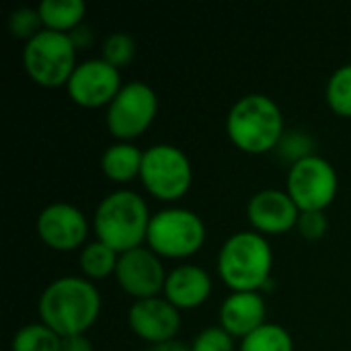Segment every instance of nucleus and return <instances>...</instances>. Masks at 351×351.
Segmentation results:
<instances>
[{"label": "nucleus", "mask_w": 351, "mask_h": 351, "mask_svg": "<svg viewBox=\"0 0 351 351\" xmlns=\"http://www.w3.org/2000/svg\"><path fill=\"white\" fill-rule=\"evenodd\" d=\"M101 294L82 276H64L45 286L39 296V319L62 339L86 335L101 315Z\"/></svg>", "instance_id": "nucleus-1"}, {"label": "nucleus", "mask_w": 351, "mask_h": 351, "mask_svg": "<svg viewBox=\"0 0 351 351\" xmlns=\"http://www.w3.org/2000/svg\"><path fill=\"white\" fill-rule=\"evenodd\" d=\"M150 218L152 214L148 204L140 193L132 189H115L99 202L93 218V230L97 241L121 255L144 247Z\"/></svg>", "instance_id": "nucleus-2"}, {"label": "nucleus", "mask_w": 351, "mask_h": 351, "mask_svg": "<svg viewBox=\"0 0 351 351\" xmlns=\"http://www.w3.org/2000/svg\"><path fill=\"white\" fill-rule=\"evenodd\" d=\"M274 251L267 237L255 230L230 234L218 253V276L232 292H259L271 282Z\"/></svg>", "instance_id": "nucleus-3"}, {"label": "nucleus", "mask_w": 351, "mask_h": 351, "mask_svg": "<svg viewBox=\"0 0 351 351\" xmlns=\"http://www.w3.org/2000/svg\"><path fill=\"white\" fill-rule=\"evenodd\" d=\"M226 134L241 152L263 154L276 150L286 134L282 109L271 97L249 93L230 107Z\"/></svg>", "instance_id": "nucleus-4"}, {"label": "nucleus", "mask_w": 351, "mask_h": 351, "mask_svg": "<svg viewBox=\"0 0 351 351\" xmlns=\"http://www.w3.org/2000/svg\"><path fill=\"white\" fill-rule=\"evenodd\" d=\"M76 45L68 33L43 29L23 47V68L27 76L43 88L66 86L76 70Z\"/></svg>", "instance_id": "nucleus-5"}, {"label": "nucleus", "mask_w": 351, "mask_h": 351, "mask_svg": "<svg viewBox=\"0 0 351 351\" xmlns=\"http://www.w3.org/2000/svg\"><path fill=\"white\" fill-rule=\"evenodd\" d=\"M206 243V224L189 208H165L152 214L146 247L165 259H187Z\"/></svg>", "instance_id": "nucleus-6"}, {"label": "nucleus", "mask_w": 351, "mask_h": 351, "mask_svg": "<svg viewBox=\"0 0 351 351\" xmlns=\"http://www.w3.org/2000/svg\"><path fill=\"white\" fill-rule=\"evenodd\" d=\"M140 181L158 202H179L193 181V169L187 154L173 144H154L144 150Z\"/></svg>", "instance_id": "nucleus-7"}, {"label": "nucleus", "mask_w": 351, "mask_h": 351, "mask_svg": "<svg viewBox=\"0 0 351 351\" xmlns=\"http://www.w3.org/2000/svg\"><path fill=\"white\" fill-rule=\"evenodd\" d=\"M158 113V97L154 88L142 80H132L121 86L117 97L107 107L105 123L109 134L119 142L140 138L154 123Z\"/></svg>", "instance_id": "nucleus-8"}, {"label": "nucleus", "mask_w": 351, "mask_h": 351, "mask_svg": "<svg viewBox=\"0 0 351 351\" xmlns=\"http://www.w3.org/2000/svg\"><path fill=\"white\" fill-rule=\"evenodd\" d=\"M286 191L300 212H325L337 197L339 177L327 158L311 154L290 167Z\"/></svg>", "instance_id": "nucleus-9"}, {"label": "nucleus", "mask_w": 351, "mask_h": 351, "mask_svg": "<svg viewBox=\"0 0 351 351\" xmlns=\"http://www.w3.org/2000/svg\"><path fill=\"white\" fill-rule=\"evenodd\" d=\"M121 74L103 58L78 62L66 88L70 99L84 109L109 107L121 90Z\"/></svg>", "instance_id": "nucleus-10"}, {"label": "nucleus", "mask_w": 351, "mask_h": 351, "mask_svg": "<svg viewBox=\"0 0 351 351\" xmlns=\"http://www.w3.org/2000/svg\"><path fill=\"white\" fill-rule=\"evenodd\" d=\"M167 276L169 274L165 271L162 257H158L146 245L121 253L115 269V280L119 288L134 300L160 296V292H165Z\"/></svg>", "instance_id": "nucleus-11"}, {"label": "nucleus", "mask_w": 351, "mask_h": 351, "mask_svg": "<svg viewBox=\"0 0 351 351\" xmlns=\"http://www.w3.org/2000/svg\"><path fill=\"white\" fill-rule=\"evenodd\" d=\"M37 234L53 251H76L88 237V220L74 204L53 202L39 212Z\"/></svg>", "instance_id": "nucleus-12"}, {"label": "nucleus", "mask_w": 351, "mask_h": 351, "mask_svg": "<svg viewBox=\"0 0 351 351\" xmlns=\"http://www.w3.org/2000/svg\"><path fill=\"white\" fill-rule=\"evenodd\" d=\"M181 323V311L162 296L134 300L128 311V325L132 333L150 346L175 339Z\"/></svg>", "instance_id": "nucleus-13"}, {"label": "nucleus", "mask_w": 351, "mask_h": 351, "mask_svg": "<svg viewBox=\"0 0 351 351\" xmlns=\"http://www.w3.org/2000/svg\"><path fill=\"white\" fill-rule=\"evenodd\" d=\"M247 218L255 232L263 237H276L296 228L300 210L288 195V191L261 189L249 199Z\"/></svg>", "instance_id": "nucleus-14"}, {"label": "nucleus", "mask_w": 351, "mask_h": 351, "mask_svg": "<svg viewBox=\"0 0 351 351\" xmlns=\"http://www.w3.org/2000/svg\"><path fill=\"white\" fill-rule=\"evenodd\" d=\"M220 327L230 337L245 339L267 321V304L259 292H232L220 306Z\"/></svg>", "instance_id": "nucleus-15"}, {"label": "nucleus", "mask_w": 351, "mask_h": 351, "mask_svg": "<svg viewBox=\"0 0 351 351\" xmlns=\"http://www.w3.org/2000/svg\"><path fill=\"white\" fill-rule=\"evenodd\" d=\"M212 296V276L193 263L177 265L169 271L165 284V298L179 311H191L208 302Z\"/></svg>", "instance_id": "nucleus-16"}, {"label": "nucleus", "mask_w": 351, "mask_h": 351, "mask_svg": "<svg viewBox=\"0 0 351 351\" xmlns=\"http://www.w3.org/2000/svg\"><path fill=\"white\" fill-rule=\"evenodd\" d=\"M144 152L132 142H115L101 156V171L113 183H130L140 177Z\"/></svg>", "instance_id": "nucleus-17"}, {"label": "nucleus", "mask_w": 351, "mask_h": 351, "mask_svg": "<svg viewBox=\"0 0 351 351\" xmlns=\"http://www.w3.org/2000/svg\"><path fill=\"white\" fill-rule=\"evenodd\" d=\"M43 29L58 33H72L82 25L86 4L82 0H41L37 4Z\"/></svg>", "instance_id": "nucleus-18"}, {"label": "nucleus", "mask_w": 351, "mask_h": 351, "mask_svg": "<svg viewBox=\"0 0 351 351\" xmlns=\"http://www.w3.org/2000/svg\"><path fill=\"white\" fill-rule=\"evenodd\" d=\"M117 261H119V255L101 241L84 245L78 255V265H80L82 278H86L90 282L105 280L111 274H115Z\"/></svg>", "instance_id": "nucleus-19"}, {"label": "nucleus", "mask_w": 351, "mask_h": 351, "mask_svg": "<svg viewBox=\"0 0 351 351\" xmlns=\"http://www.w3.org/2000/svg\"><path fill=\"white\" fill-rule=\"evenodd\" d=\"M60 348L62 337L41 321L21 327L10 341V351H60Z\"/></svg>", "instance_id": "nucleus-20"}, {"label": "nucleus", "mask_w": 351, "mask_h": 351, "mask_svg": "<svg viewBox=\"0 0 351 351\" xmlns=\"http://www.w3.org/2000/svg\"><path fill=\"white\" fill-rule=\"evenodd\" d=\"M239 351H294V339L282 325L265 323L241 341Z\"/></svg>", "instance_id": "nucleus-21"}, {"label": "nucleus", "mask_w": 351, "mask_h": 351, "mask_svg": "<svg viewBox=\"0 0 351 351\" xmlns=\"http://www.w3.org/2000/svg\"><path fill=\"white\" fill-rule=\"evenodd\" d=\"M325 99L329 109L339 117H351V64L339 66L327 82Z\"/></svg>", "instance_id": "nucleus-22"}, {"label": "nucleus", "mask_w": 351, "mask_h": 351, "mask_svg": "<svg viewBox=\"0 0 351 351\" xmlns=\"http://www.w3.org/2000/svg\"><path fill=\"white\" fill-rule=\"evenodd\" d=\"M107 64H111L113 68L121 70L128 64H132V60L136 58V41L132 35L117 31L105 37L103 41V56H101Z\"/></svg>", "instance_id": "nucleus-23"}, {"label": "nucleus", "mask_w": 351, "mask_h": 351, "mask_svg": "<svg viewBox=\"0 0 351 351\" xmlns=\"http://www.w3.org/2000/svg\"><path fill=\"white\" fill-rule=\"evenodd\" d=\"M8 31L12 37L23 39L25 43L31 41L35 35H39L43 31L39 10L31 8V6H21V8L12 10L8 16Z\"/></svg>", "instance_id": "nucleus-24"}, {"label": "nucleus", "mask_w": 351, "mask_h": 351, "mask_svg": "<svg viewBox=\"0 0 351 351\" xmlns=\"http://www.w3.org/2000/svg\"><path fill=\"white\" fill-rule=\"evenodd\" d=\"M234 337L222 327H206L191 341V351H234Z\"/></svg>", "instance_id": "nucleus-25"}, {"label": "nucleus", "mask_w": 351, "mask_h": 351, "mask_svg": "<svg viewBox=\"0 0 351 351\" xmlns=\"http://www.w3.org/2000/svg\"><path fill=\"white\" fill-rule=\"evenodd\" d=\"M296 230L306 241H321L329 230V218L325 212H300Z\"/></svg>", "instance_id": "nucleus-26"}, {"label": "nucleus", "mask_w": 351, "mask_h": 351, "mask_svg": "<svg viewBox=\"0 0 351 351\" xmlns=\"http://www.w3.org/2000/svg\"><path fill=\"white\" fill-rule=\"evenodd\" d=\"M311 140L304 134H284L282 142L278 144V150L284 154V158L290 160V167L306 156H311L313 152H308L306 148H311Z\"/></svg>", "instance_id": "nucleus-27"}, {"label": "nucleus", "mask_w": 351, "mask_h": 351, "mask_svg": "<svg viewBox=\"0 0 351 351\" xmlns=\"http://www.w3.org/2000/svg\"><path fill=\"white\" fill-rule=\"evenodd\" d=\"M60 351H95L93 350V341L86 335H72V337H64L62 339V348Z\"/></svg>", "instance_id": "nucleus-28"}, {"label": "nucleus", "mask_w": 351, "mask_h": 351, "mask_svg": "<svg viewBox=\"0 0 351 351\" xmlns=\"http://www.w3.org/2000/svg\"><path fill=\"white\" fill-rule=\"evenodd\" d=\"M70 37H72V41H74L76 49L90 45V41H93V33H90V29H88V27H84V25H80L78 29H74V31L70 33Z\"/></svg>", "instance_id": "nucleus-29"}, {"label": "nucleus", "mask_w": 351, "mask_h": 351, "mask_svg": "<svg viewBox=\"0 0 351 351\" xmlns=\"http://www.w3.org/2000/svg\"><path fill=\"white\" fill-rule=\"evenodd\" d=\"M146 351H191V346H187L183 341H177V339H171V341H165V343H154Z\"/></svg>", "instance_id": "nucleus-30"}]
</instances>
